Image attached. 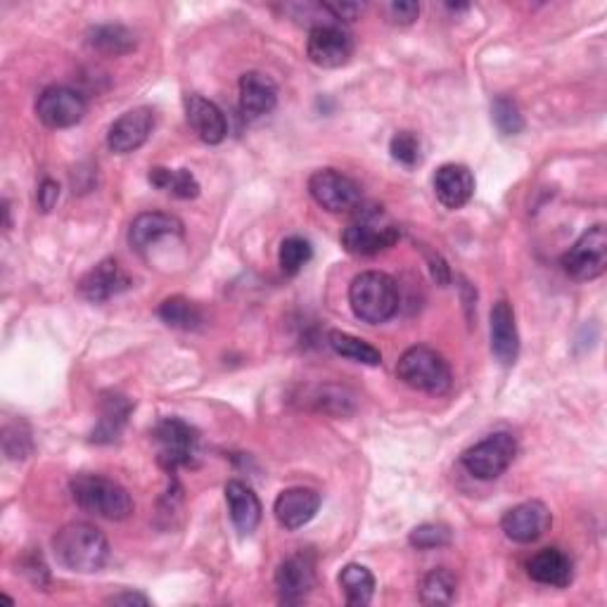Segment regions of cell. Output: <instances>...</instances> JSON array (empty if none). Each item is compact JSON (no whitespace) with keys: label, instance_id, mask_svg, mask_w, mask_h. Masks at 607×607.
I'll list each match as a JSON object with an SVG mask.
<instances>
[{"label":"cell","instance_id":"obj_20","mask_svg":"<svg viewBox=\"0 0 607 607\" xmlns=\"http://www.w3.org/2000/svg\"><path fill=\"white\" fill-rule=\"evenodd\" d=\"M437 200L446 209L465 207L475 195V176L465 164H444L434 174Z\"/></svg>","mask_w":607,"mask_h":607},{"label":"cell","instance_id":"obj_27","mask_svg":"<svg viewBox=\"0 0 607 607\" xmlns=\"http://www.w3.org/2000/svg\"><path fill=\"white\" fill-rule=\"evenodd\" d=\"M328 344L332 346V352L340 354L346 361L363 363V366H379V363H383V354H379L373 344L349 335V332L332 330L328 335Z\"/></svg>","mask_w":607,"mask_h":607},{"label":"cell","instance_id":"obj_4","mask_svg":"<svg viewBox=\"0 0 607 607\" xmlns=\"http://www.w3.org/2000/svg\"><path fill=\"white\" fill-rule=\"evenodd\" d=\"M397 375L406 387L432 394V397H442L453 385L446 358L424 344L406 349L397 363Z\"/></svg>","mask_w":607,"mask_h":607},{"label":"cell","instance_id":"obj_6","mask_svg":"<svg viewBox=\"0 0 607 607\" xmlns=\"http://www.w3.org/2000/svg\"><path fill=\"white\" fill-rule=\"evenodd\" d=\"M401 238V231L394 223L385 221L379 209L363 211L361 219L344 228L342 247L354 256H375L394 247Z\"/></svg>","mask_w":607,"mask_h":607},{"label":"cell","instance_id":"obj_34","mask_svg":"<svg viewBox=\"0 0 607 607\" xmlns=\"http://www.w3.org/2000/svg\"><path fill=\"white\" fill-rule=\"evenodd\" d=\"M3 449L8 453L10 461H24L29 453H32V432L24 422L20 424H8L3 432Z\"/></svg>","mask_w":607,"mask_h":607},{"label":"cell","instance_id":"obj_7","mask_svg":"<svg viewBox=\"0 0 607 607\" xmlns=\"http://www.w3.org/2000/svg\"><path fill=\"white\" fill-rule=\"evenodd\" d=\"M515 455H518V442H515V437L508 432H496L487 439H482L479 444L470 446L461 455V463L467 473L477 479H496L512 465Z\"/></svg>","mask_w":607,"mask_h":607},{"label":"cell","instance_id":"obj_13","mask_svg":"<svg viewBox=\"0 0 607 607\" xmlns=\"http://www.w3.org/2000/svg\"><path fill=\"white\" fill-rule=\"evenodd\" d=\"M152 129H155V112L150 108L129 110L110 126L108 147L114 155H131L147 143Z\"/></svg>","mask_w":607,"mask_h":607},{"label":"cell","instance_id":"obj_14","mask_svg":"<svg viewBox=\"0 0 607 607\" xmlns=\"http://www.w3.org/2000/svg\"><path fill=\"white\" fill-rule=\"evenodd\" d=\"M316 584V567L313 558L307 553H297L283 560L276 570V588L278 598L285 605H297L311 594Z\"/></svg>","mask_w":607,"mask_h":607},{"label":"cell","instance_id":"obj_18","mask_svg":"<svg viewBox=\"0 0 607 607\" xmlns=\"http://www.w3.org/2000/svg\"><path fill=\"white\" fill-rule=\"evenodd\" d=\"M492 352L500 366H515L520 354V335L515 323V311L506 299L494 304L492 309Z\"/></svg>","mask_w":607,"mask_h":607},{"label":"cell","instance_id":"obj_25","mask_svg":"<svg viewBox=\"0 0 607 607\" xmlns=\"http://www.w3.org/2000/svg\"><path fill=\"white\" fill-rule=\"evenodd\" d=\"M131 413V401L126 397H119V394H112L102 401V418L98 422V428L93 430V442L98 444H110L119 437L121 428L126 424V418Z\"/></svg>","mask_w":607,"mask_h":607},{"label":"cell","instance_id":"obj_40","mask_svg":"<svg viewBox=\"0 0 607 607\" xmlns=\"http://www.w3.org/2000/svg\"><path fill=\"white\" fill-rule=\"evenodd\" d=\"M110 605H150V600L143 594H135V591H124V594H117L108 598Z\"/></svg>","mask_w":607,"mask_h":607},{"label":"cell","instance_id":"obj_30","mask_svg":"<svg viewBox=\"0 0 607 607\" xmlns=\"http://www.w3.org/2000/svg\"><path fill=\"white\" fill-rule=\"evenodd\" d=\"M455 588H459V580L455 574L439 567L432 570L422 580L420 586V603L422 605H451L455 600Z\"/></svg>","mask_w":607,"mask_h":607},{"label":"cell","instance_id":"obj_3","mask_svg":"<svg viewBox=\"0 0 607 607\" xmlns=\"http://www.w3.org/2000/svg\"><path fill=\"white\" fill-rule=\"evenodd\" d=\"M69 492L76 506L102 520L121 522L131 518L133 512L131 494L121 487V484L108 477L76 475L69 482Z\"/></svg>","mask_w":607,"mask_h":607},{"label":"cell","instance_id":"obj_35","mask_svg":"<svg viewBox=\"0 0 607 607\" xmlns=\"http://www.w3.org/2000/svg\"><path fill=\"white\" fill-rule=\"evenodd\" d=\"M391 157L404 166H416L420 162V141L411 131H399L389 143Z\"/></svg>","mask_w":607,"mask_h":607},{"label":"cell","instance_id":"obj_1","mask_svg":"<svg viewBox=\"0 0 607 607\" xmlns=\"http://www.w3.org/2000/svg\"><path fill=\"white\" fill-rule=\"evenodd\" d=\"M53 553L63 567L93 574L108 565L110 543L98 527L88 522H71L53 537Z\"/></svg>","mask_w":607,"mask_h":607},{"label":"cell","instance_id":"obj_8","mask_svg":"<svg viewBox=\"0 0 607 607\" xmlns=\"http://www.w3.org/2000/svg\"><path fill=\"white\" fill-rule=\"evenodd\" d=\"M565 273L572 280L588 283L600 278L607 268V231L605 225L598 223L574 242V245L563 254Z\"/></svg>","mask_w":607,"mask_h":607},{"label":"cell","instance_id":"obj_38","mask_svg":"<svg viewBox=\"0 0 607 607\" xmlns=\"http://www.w3.org/2000/svg\"><path fill=\"white\" fill-rule=\"evenodd\" d=\"M424 256H428V264H430V273L437 285L446 287L451 283V268L449 264L442 260V254H437L432 250H424Z\"/></svg>","mask_w":607,"mask_h":607},{"label":"cell","instance_id":"obj_2","mask_svg":"<svg viewBox=\"0 0 607 607\" xmlns=\"http://www.w3.org/2000/svg\"><path fill=\"white\" fill-rule=\"evenodd\" d=\"M349 304L358 321L387 323L399 311L397 280L383 271H363L349 285Z\"/></svg>","mask_w":607,"mask_h":607},{"label":"cell","instance_id":"obj_37","mask_svg":"<svg viewBox=\"0 0 607 607\" xmlns=\"http://www.w3.org/2000/svg\"><path fill=\"white\" fill-rule=\"evenodd\" d=\"M323 8L338 22H356L358 14L363 12L361 3H323Z\"/></svg>","mask_w":607,"mask_h":607},{"label":"cell","instance_id":"obj_29","mask_svg":"<svg viewBox=\"0 0 607 607\" xmlns=\"http://www.w3.org/2000/svg\"><path fill=\"white\" fill-rule=\"evenodd\" d=\"M150 184L172 192L178 200H195L197 195H200V184H197V178L188 172V169H164V166H155V169H150Z\"/></svg>","mask_w":607,"mask_h":607},{"label":"cell","instance_id":"obj_23","mask_svg":"<svg viewBox=\"0 0 607 607\" xmlns=\"http://www.w3.org/2000/svg\"><path fill=\"white\" fill-rule=\"evenodd\" d=\"M527 574L543 586L565 588L572 584L574 570L567 553H563L560 549H543L537 555H531V560L527 563Z\"/></svg>","mask_w":607,"mask_h":607},{"label":"cell","instance_id":"obj_31","mask_svg":"<svg viewBox=\"0 0 607 607\" xmlns=\"http://www.w3.org/2000/svg\"><path fill=\"white\" fill-rule=\"evenodd\" d=\"M311 256H313L311 242L304 240L301 235H290L283 240L278 252V264L285 276H297V273L311 262Z\"/></svg>","mask_w":607,"mask_h":607},{"label":"cell","instance_id":"obj_21","mask_svg":"<svg viewBox=\"0 0 607 607\" xmlns=\"http://www.w3.org/2000/svg\"><path fill=\"white\" fill-rule=\"evenodd\" d=\"M184 102H186L188 124L197 133V139L207 145L223 143V139L228 135V124L223 112L219 110V104L197 93H188Z\"/></svg>","mask_w":607,"mask_h":607},{"label":"cell","instance_id":"obj_39","mask_svg":"<svg viewBox=\"0 0 607 607\" xmlns=\"http://www.w3.org/2000/svg\"><path fill=\"white\" fill-rule=\"evenodd\" d=\"M57 200H59V186L55 184V180L45 178L38 188V209L43 211V214H48V211L57 205Z\"/></svg>","mask_w":607,"mask_h":607},{"label":"cell","instance_id":"obj_26","mask_svg":"<svg viewBox=\"0 0 607 607\" xmlns=\"http://www.w3.org/2000/svg\"><path fill=\"white\" fill-rule=\"evenodd\" d=\"M157 313H159V318L166 325L176 328V330L190 332V330H200L205 325V316H202L200 307H197V304H192L186 297L164 299L159 304Z\"/></svg>","mask_w":607,"mask_h":607},{"label":"cell","instance_id":"obj_15","mask_svg":"<svg viewBox=\"0 0 607 607\" xmlns=\"http://www.w3.org/2000/svg\"><path fill=\"white\" fill-rule=\"evenodd\" d=\"M131 287V278L126 271L121 268L117 260H104L98 266L90 268L86 276L79 280V295L86 301L102 304L121 293H126Z\"/></svg>","mask_w":607,"mask_h":607},{"label":"cell","instance_id":"obj_24","mask_svg":"<svg viewBox=\"0 0 607 607\" xmlns=\"http://www.w3.org/2000/svg\"><path fill=\"white\" fill-rule=\"evenodd\" d=\"M88 45L104 55H126L135 48V34L121 24L93 26L86 36Z\"/></svg>","mask_w":607,"mask_h":607},{"label":"cell","instance_id":"obj_9","mask_svg":"<svg viewBox=\"0 0 607 607\" xmlns=\"http://www.w3.org/2000/svg\"><path fill=\"white\" fill-rule=\"evenodd\" d=\"M309 192L318 207L330 214H349L361 207V188L354 178L338 169H321L309 178Z\"/></svg>","mask_w":607,"mask_h":607},{"label":"cell","instance_id":"obj_22","mask_svg":"<svg viewBox=\"0 0 607 607\" xmlns=\"http://www.w3.org/2000/svg\"><path fill=\"white\" fill-rule=\"evenodd\" d=\"M225 504L240 534H252L262 522V500L245 482L231 479L225 484Z\"/></svg>","mask_w":607,"mask_h":607},{"label":"cell","instance_id":"obj_10","mask_svg":"<svg viewBox=\"0 0 607 607\" xmlns=\"http://www.w3.org/2000/svg\"><path fill=\"white\" fill-rule=\"evenodd\" d=\"M86 110V98L67 86L45 88L36 100L38 121L48 129H71L84 119Z\"/></svg>","mask_w":607,"mask_h":607},{"label":"cell","instance_id":"obj_5","mask_svg":"<svg viewBox=\"0 0 607 607\" xmlns=\"http://www.w3.org/2000/svg\"><path fill=\"white\" fill-rule=\"evenodd\" d=\"M152 439L159 444V465L166 473H176L178 467H190L197 459V446H200V434L180 418H164L152 430Z\"/></svg>","mask_w":607,"mask_h":607},{"label":"cell","instance_id":"obj_16","mask_svg":"<svg viewBox=\"0 0 607 607\" xmlns=\"http://www.w3.org/2000/svg\"><path fill=\"white\" fill-rule=\"evenodd\" d=\"M321 504H323V498L316 489L293 487V489H285L276 498L273 512H276V520L280 527L295 531L304 525H309L316 518V512H318V508H321Z\"/></svg>","mask_w":607,"mask_h":607},{"label":"cell","instance_id":"obj_36","mask_svg":"<svg viewBox=\"0 0 607 607\" xmlns=\"http://www.w3.org/2000/svg\"><path fill=\"white\" fill-rule=\"evenodd\" d=\"M383 12L387 22L399 24V26H408L418 20L420 14V5L413 3V0H394V3L383 5Z\"/></svg>","mask_w":607,"mask_h":607},{"label":"cell","instance_id":"obj_32","mask_svg":"<svg viewBox=\"0 0 607 607\" xmlns=\"http://www.w3.org/2000/svg\"><path fill=\"white\" fill-rule=\"evenodd\" d=\"M492 119L496 129L504 135H518L525 129V119L520 114V108L510 98L500 96L492 104Z\"/></svg>","mask_w":607,"mask_h":607},{"label":"cell","instance_id":"obj_11","mask_svg":"<svg viewBox=\"0 0 607 607\" xmlns=\"http://www.w3.org/2000/svg\"><path fill=\"white\" fill-rule=\"evenodd\" d=\"M307 55L316 67L340 69L354 55V41L340 24H318L309 32Z\"/></svg>","mask_w":607,"mask_h":607},{"label":"cell","instance_id":"obj_17","mask_svg":"<svg viewBox=\"0 0 607 607\" xmlns=\"http://www.w3.org/2000/svg\"><path fill=\"white\" fill-rule=\"evenodd\" d=\"M180 235H184V223H180V219L164 214V211H145V214L135 217L129 228V245L139 254H145L159 240Z\"/></svg>","mask_w":607,"mask_h":607},{"label":"cell","instance_id":"obj_33","mask_svg":"<svg viewBox=\"0 0 607 607\" xmlns=\"http://www.w3.org/2000/svg\"><path fill=\"white\" fill-rule=\"evenodd\" d=\"M408 541H411L413 549L418 551H432V549H442V545H449L451 543V531L449 527L444 525H420L411 531V537H408Z\"/></svg>","mask_w":607,"mask_h":607},{"label":"cell","instance_id":"obj_19","mask_svg":"<svg viewBox=\"0 0 607 607\" xmlns=\"http://www.w3.org/2000/svg\"><path fill=\"white\" fill-rule=\"evenodd\" d=\"M278 86L262 71L240 76V110L247 119H262L276 110Z\"/></svg>","mask_w":607,"mask_h":607},{"label":"cell","instance_id":"obj_28","mask_svg":"<svg viewBox=\"0 0 607 607\" xmlns=\"http://www.w3.org/2000/svg\"><path fill=\"white\" fill-rule=\"evenodd\" d=\"M340 586L346 603L352 607L368 605L375 596V576L363 565H346L340 574Z\"/></svg>","mask_w":607,"mask_h":607},{"label":"cell","instance_id":"obj_12","mask_svg":"<svg viewBox=\"0 0 607 607\" xmlns=\"http://www.w3.org/2000/svg\"><path fill=\"white\" fill-rule=\"evenodd\" d=\"M553 525V515L549 506L541 500H525V504L510 508L504 520H500V529L504 534L515 543H534L539 541L545 531Z\"/></svg>","mask_w":607,"mask_h":607}]
</instances>
